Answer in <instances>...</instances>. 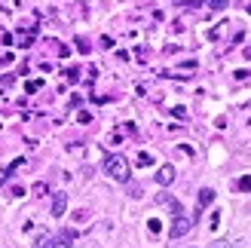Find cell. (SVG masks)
I'll list each match as a JSON object with an SVG mask.
<instances>
[{
	"label": "cell",
	"instance_id": "obj_17",
	"mask_svg": "<svg viewBox=\"0 0 251 248\" xmlns=\"http://www.w3.org/2000/svg\"><path fill=\"white\" fill-rule=\"evenodd\" d=\"M147 230H150V233H159V221L150 218V221H147Z\"/></svg>",
	"mask_w": 251,
	"mask_h": 248
},
{
	"label": "cell",
	"instance_id": "obj_8",
	"mask_svg": "<svg viewBox=\"0 0 251 248\" xmlns=\"http://www.w3.org/2000/svg\"><path fill=\"white\" fill-rule=\"evenodd\" d=\"M74 239H77V233H74V230H61V233H58V245H61V248L71 245Z\"/></svg>",
	"mask_w": 251,
	"mask_h": 248
},
{
	"label": "cell",
	"instance_id": "obj_10",
	"mask_svg": "<svg viewBox=\"0 0 251 248\" xmlns=\"http://www.w3.org/2000/svg\"><path fill=\"white\" fill-rule=\"evenodd\" d=\"M40 80H28V83H25V89H28V95H34V92H40Z\"/></svg>",
	"mask_w": 251,
	"mask_h": 248
},
{
	"label": "cell",
	"instance_id": "obj_22",
	"mask_svg": "<svg viewBox=\"0 0 251 248\" xmlns=\"http://www.w3.org/2000/svg\"><path fill=\"white\" fill-rule=\"evenodd\" d=\"M184 3L190 6V9H196V6H202V0H184Z\"/></svg>",
	"mask_w": 251,
	"mask_h": 248
},
{
	"label": "cell",
	"instance_id": "obj_13",
	"mask_svg": "<svg viewBox=\"0 0 251 248\" xmlns=\"http://www.w3.org/2000/svg\"><path fill=\"white\" fill-rule=\"evenodd\" d=\"M65 77H68L71 83H77V80H80V71H77V68H68V71H65Z\"/></svg>",
	"mask_w": 251,
	"mask_h": 248
},
{
	"label": "cell",
	"instance_id": "obj_23",
	"mask_svg": "<svg viewBox=\"0 0 251 248\" xmlns=\"http://www.w3.org/2000/svg\"><path fill=\"white\" fill-rule=\"evenodd\" d=\"M245 58H251V46H248V49H245Z\"/></svg>",
	"mask_w": 251,
	"mask_h": 248
},
{
	"label": "cell",
	"instance_id": "obj_21",
	"mask_svg": "<svg viewBox=\"0 0 251 248\" xmlns=\"http://www.w3.org/2000/svg\"><path fill=\"white\" fill-rule=\"evenodd\" d=\"M211 248H230V242L227 239H218V242H211Z\"/></svg>",
	"mask_w": 251,
	"mask_h": 248
},
{
	"label": "cell",
	"instance_id": "obj_20",
	"mask_svg": "<svg viewBox=\"0 0 251 248\" xmlns=\"http://www.w3.org/2000/svg\"><path fill=\"white\" fill-rule=\"evenodd\" d=\"M9 86H12V77H9V74H6V77L0 80V89H9Z\"/></svg>",
	"mask_w": 251,
	"mask_h": 248
},
{
	"label": "cell",
	"instance_id": "obj_9",
	"mask_svg": "<svg viewBox=\"0 0 251 248\" xmlns=\"http://www.w3.org/2000/svg\"><path fill=\"white\" fill-rule=\"evenodd\" d=\"M19 166H22V159H16V163H12V166H6V169H0V184H3V181H9L12 169H19Z\"/></svg>",
	"mask_w": 251,
	"mask_h": 248
},
{
	"label": "cell",
	"instance_id": "obj_7",
	"mask_svg": "<svg viewBox=\"0 0 251 248\" xmlns=\"http://www.w3.org/2000/svg\"><path fill=\"white\" fill-rule=\"evenodd\" d=\"M49 242H52V236H49L46 230H37V236H34V248H49Z\"/></svg>",
	"mask_w": 251,
	"mask_h": 248
},
{
	"label": "cell",
	"instance_id": "obj_19",
	"mask_svg": "<svg viewBox=\"0 0 251 248\" xmlns=\"http://www.w3.org/2000/svg\"><path fill=\"white\" fill-rule=\"evenodd\" d=\"M80 123H83V126H86V123H92V114H89V110H80Z\"/></svg>",
	"mask_w": 251,
	"mask_h": 248
},
{
	"label": "cell",
	"instance_id": "obj_3",
	"mask_svg": "<svg viewBox=\"0 0 251 248\" xmlns=\"http://www.w3.org/2000/svg\"><path fill=\"white\" fill-rule=\"evenodd\" d=\"M211 202H215V190H211V187H202V190H199V199H196V215L205 212Z\"/></svg>",
	"mask_w": 251,
	"mask_h": 248
},
{
	"label": "cell",
	"instance_id": "obj_5",
	"mask_svg": "<svg viewBox=\"0 0 251 248\" xmlns=\"http://www.w3.org/2000/svg\"><path fill=\"white\" fill-rule=\"evenodd\" d=\"M175 181V166H162L156 172V184H162V187H169V184Z\"/></svg>",
	"mask_w": 251,
	"mask_h": 248
},
{
	"label": "cell",
	"instance_id": "obj_6",
	"mask_svg": "<svg viewBox=\"0 0 251 248\" xmlns=\"http://www.w3.org/2000/svg\"><path fill=\"white\" fill-rule=\"evenodd\" d=\"M159 202H162V205H169V212H172V215H181V202H178V199H172L169 193H159Z\"/></svg>",
	"mask_w": 251,
	"mask_h": 248
},
{
	"label": "cell",
	"instance_id": "obj_4",
	"mask_svg": "<svg viewBox=\"0 0 251 248\" xmlns=\"http://www.w3.org/2000/svg\"><path fill=\"white\" fill-rule=\"evenodd\" d=\"M65 212H68V196L65 193H55L52 196V218H61Z\"/></svg>",
	"mask_w": 251,
	"mask_h": 248
},
{
	"label": "cell",
	"instance_id": "obj_11",
	"mask_svg": "<svg viewBox=\"0 0 251 248\" xmlns=\"http://www.w3.org/2000/svg\"><path fill=\"white\" fill-rule=\"evenodd\" d=\"M138 166H153V156H150V153H138Z\"/></svg>",
	"mask_w": 251,
	"mask_h": 248
},
{
	"label": "cell",
	"instance_id": "obj_2",
	"mask_svg": "<svg viewBox=\"0 0 251 248\" xmlns=\"http://www.w3.org/2000/svg\"><path fill=\"white\" fill-rule=\"evenodd\" d=\"M190 227H193V221L190 218H184V215H175V224H172V239H181L184 233H190Z\"/></svg>",
	"mask_w": 251,
	"mask_h": 248
},
{
	"label": "cell",
	"instance_id": "obj_12",
	"mask_svg": "<svg viewBox=\"0 0 251 248\" xmlns=\"http://www.w3.org/2000/svg\"><path fill=\"white\" fill-rule=\"evenodd\" d=\"M46 193H49V184H43V181L34 184V196H46Z\"/></svg>",
	"mask_w": 251,
	"mask_h": 248
},
{
	"label": "cell",
	"instance_id": "obj_16",
	"mask_svg": "<svg viewBox=\"0 0 251 248\" xmlns=\"http://www.w3.org/2000/svg\"><path fill=\"white\" fill-rule=\"evenodd\" d=\"M236 187H239V190H245V193H248V190H251V175H248V178H242L239 184H236Z\"/></svg>",
	"mask_w": 251,
	"mask_h": 248
},
{
	"label": "cell",
	"instance_id": "obj_14",
	"mask_svg": "<svg viewBox=\"0 0 251 248\" xmlns=\"http://www.w3.org/2000/svg\"><path fill=\"white\" fill-rule=\"evenodd\" d=\"M208 6L221 12V9H227V0H208Z\"/></svg>",
	"mask_w": 251,
	"mask_h": 248
},
{
	"label": "cell",
	"instance_id": "obj_15",
	"mask_svg": "<svg viewBox=\"0 0 251 248\" xmlns=\"http://www.w3.org/2000/svg\"><path fill=\"white\" fill-rule=\"evenodd\" d=\"M77 49L80 52H89V40H86V37H77Z\"/></svg>",
	"mask_w": 251,
	"mask_h": 248
},
{
	"label": "cell",
	"instance_id": "obj_18",
	"mask_svg": "<svg viewBox=\"0 0 251 248\" xmlns=\"http://www.w3.org/2000/svg\"><path fill=\"white\" fill-rule=\"evenodd\" d=\"M9 196H12V199H19V196H25V187H19V184H16V187L9 190Z\"/></svg>",
	"mask_w": 251,
	"mask_h": 248
},
{
	"label": "cell",
	"instance_id": "obj_1",
	"mask_svg": "<svg viewBox=\"0 0 251 248\" xmlns=\"http://www.w3.org/2000/svg\"><path fill=\"white\" fill-rule=\"evenodd\" d=\"M104 172H107V178L126 184V181H129V175H132V166H129V159H126L123 153H110L104 159Z\"/></svg>",
	"mask_w": 251,
	"mask_h": 248
},
{
	"label": "cell",
	"instance_id": "obj_24",
	"mask_svg": "<svg viewBox=\"0 0 251 248\" xmlns=\"http://www.w3.org/2000/svg\"><path fill=\"white\" fill-rule=\"evenodd\" d=\"M248 12H251V3H248Z\"/></svg>",
	"mask_w": 251,
	"mask_h": 248
}]
</instances>
